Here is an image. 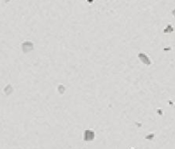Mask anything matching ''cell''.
I'll use <instances>...</instances> for the list:
<instances>
[{
  "label": "cell",
  "instance_id": "6da1fadb",
  "mask_svg": "<svg viewBox=\"0 0 175 149\" xmlns=\"http://www.w3.org/2000/svg\"><path fill=\"white\" fill-rule=\"evenodd\" d=\"M33 49V44L32 42H29V41H27V42H25L23 43L22 44V50L24 52H28V51H31Z\"/></svg>",
  "mask_w": 175,
  "mask_h": 149
},
{
  "label": "cell",
  "instance_id": "7a4b0ae2",
  "mask_svg": "<svg viewBox=\"0 0 175 149\" xmlns=\"http://www.w3.org/2000/svg\"><path fill=\"white\" fill-rule=\"evenodd\" d=\"M139 57H140V59H141V60H142L144 62H146L147 64L149 63V58H148V57L146 56V55H144V54H140V55H139Z\"/></svg>",
  "mask_w": 175,
  "mask_h": 149
}]
</instances>
